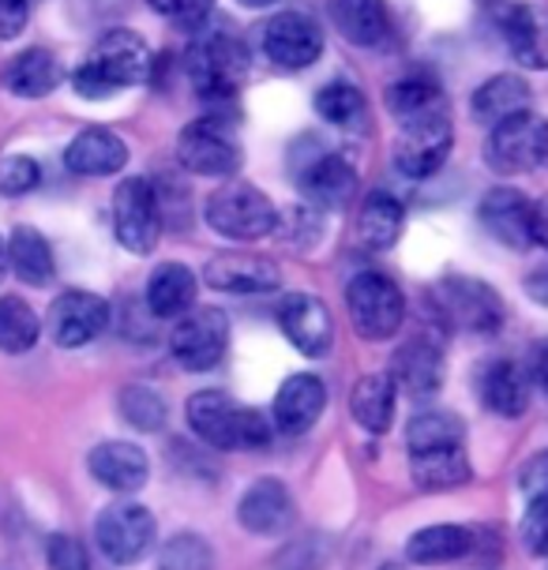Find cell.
Returning a JSON list of instances; mask_svg holds the SVG:
<instances>
[{"label": "cell", "instance_id": "6da1fadb", "mask_svg": "<svg viewBox=\"0 0 548 570\" xmlns=\"http://www.w3.org/2000/svg\"><path fill=\"white\" fill-rule=\"evenodd\" d=\"M188 428L203 443L218 451H260L271 440V428L263 413L248 410L222 391H196L188 399Z\"/></svg>", "mask_w": 548, "mask_h": 570}, {"label": "cell", "instance_id": "7a4b0ae2", "mask_svg": "<svg viewBox=\"0 0 548 570\" xmlns=\"http://www.w3.org/2000/svg\"><path fill=\"white\" fill-rule=\"evenodd\" d=\"M252 71V53L229 30H215V35L199 38L188 49V79L196 87L203 106H229L237 90L245 87Z\"/></svg>", "mask_w": 548, "mask_h": 570}, {"label": "cell", "instance_id": "3957f363", "mask_svg": "<svg viewBox=\"0 0 548 570\" xmlns=\"http://www.w3.org/2000/svg\"><path fill=\"white\" fill-rule=\"evenodd\" d=\"M203 218L218 237L229 240H263L278 229L274 203L256 185H245V180H229V185L211 191L207 203H203Z\"/></svg>", "mask_w": 548, "mask_h": 570}, {"label": "cell", "instance_id": "277c9868", "mask_svg": "<svg viewBox=\"0 0 548 570\" xmlns=\"http://www.w3.org/2000/svg\"><path fill=\"white\" fill-rule=\"evenodd\" d=\"M346 308L353 331L364 342H388L402 331L405 323V297L394 285V278L380 271H361L346 285Z\"/></svg>", "mask_w": 548, "mask_h": 570}, {"label": "cell", "instance_id": "5b68a950", "mask_svg": "<svg viewBox=\"0 0 548 570\" xmlns=\"http://www.w3.org/2000/svg\"><path fill=\"white\" fill-rule=\"evenodd\" d=\"M177 158L196 177H233L245 166V150H241L237 131L218 114H207L185 125L177 139Z\"/></svg>", "mask_w": 548, "mask_h": 570}, {"label": "cell", "instance_id": "8992f818", "mask_svg": "<svg viewBox=\"0 0 548 570\" xmlns=\"http://www.w3.org/2000/svg\"><path fill=\"white\" fill-rule=\"evenodd\" d=\"M155 514L144 503H136V499H117L95 522V541L101 556L117 567L139 563L150 552V544H155Z\"/></svg>", "mask_w": 548, "mask_h": 570}, {"label": "cell", "instance_id": "52a82bcc", "mask_svg": "<svg viewBox=\"0 0 548 570\" xmlns=\"http://www.w3.org/2000/svg\"><path fill=\"white\" fill-rule=\"evenodd\" d=\"M451 142H454V128H451L448 109H436V114H424L418 120H405L399 131V142H394V166L410 180L436 177L451 155Z\"/></svg>", "mask_w": 548, "mask_h": 570}, {"label": "cell", "instance_id": "ba28073f", "mask_svg": "<svg viewBox=\"0 0 548 570\" xmlns=\"http://www.w3.org/2000/svg\"><path fill=\"white\" fill-rule=\"evenodd\" d=\"M436 308L448 323H454L459 331L470 334H492L503 323V301L489 282L481 278H466V274H451L436 285L432 293Z\"/></svg>", "mask_w": 548, "mask_h": 570}, {"label": "cell", "instance_id": "9c48e42d", "mask_svg": "<svg viewBox=\"0 0 548 570\" xmlns=\"http://www.w3.org/2000/svg\"><path fill=\"white\" fill-rule=\"evenodd\" d=\"M84 65L95 71V76L106 83L109 95L125 87H139L150 79V68H155V57H150V46L144 35L128 27H114L98 38L95 53H90Z\"/></svg>", "mask_w": 548, "mask_h": 570}, {"label": "cell", "instance_id": "30bf717a", "mask_svg": "<svg viewBox=\"0 0 548 570\" xmlns=\"http://www.w3.org/2000/svg\"><path fill=\"white\" fill-rule=\"evenodd\" d=\"M114 233L131 256H150L162 237L158 196L147 177H125L114 191Z\"/></svg>", "mask_w": 548, "mask_h": 570}, {"label": "cell", "instance_id": "8fae6325", "mask_svg": "<svg viewBox=\"0 0 548 570\" xmlns=\"http://www.w3.org/2000/svg\"><path fill=\"white\" fill-rule=\"evenodd\" d=\"M263 53L286 71L312 68L323 57V27L309 12H278L263 27Z\"/></svg>", "mask_w": 548, "mask_h": 570}, {"label": "cell", "instance_id": "7c38bea8", "mask_svg": "<svg viewBox=\"0 0 548 570\" xmlns=\"http://www.w3.org/2000/svg\"><path fill=\"white\" fill-rule=\"evenodd\" d=\"M229 345V320L226 312L218 308H199L188 312L185 320L177 323L174 338H169V350H174L177 364L188 372H207L226 356Z\"/></svg>", "mask_w": 548, "mask_h": 570}, {"label": "cell", "instance_id": "4fadbf2b", "mask_svg": "<svg viewBox=\"0 0 548 570\" xmlns=\"http://www.w3.org/2000/svg\"><path fill=\"white\" fill-rule=\"evenodd\" d=\"M496 27H500L507 49L522 68L545 71L548 68V8L537 0H515V4L496 8Z\"/></svg>", "mask_w": 548, "mask_h": 570}, {"label": "cell", "instance_id": "5bb4252c", "mask_svg": "<svg viewBox=\"0 0 548 570\" xmlns=\"http://www.w3.org/2000/svg\"><path fill=\"white\" fill-rule=\"evenodd\" d=\"M109 323V301L87 289H68L49 304V338L60 350H79L95 342Z\"/></svg>", "mask_w": 548, "mask_h": 570}, {"label": "cell", "instance_id": "9a60e30c", "mask_svg": "<svg viewBox=\"0 0 548 570\" xmlns=\"http://www.w3.org/2000/svg\"><path fill=\"white\" fill-rule=\"evenodd\" d=\"M278 327L304 356H327L334 345L331 308L312 293H290L278 304Z\"/></svg>", "mask_w": 548, "mask_h": 570}, {"label": "cell", "instance_id": "2e32d148", "mask_svg": "<svg viewBox=\"0 0 548 570\" xmlns=\"http://www.w3.org/2000/svg\"><path fill=\"white\" fill-rule=\"evenodd\" d=\"M237 518H241V525H245L248 533L278 537V533H286V529L293 525L297 507H293V495H290L286 484L274 481V476H260V481H252L245 488V495H241Z\"/></svg>", "mask_w": 548, "mask_h": 570}, {"label": "cell", "instance_id": "e0dca14e", "mask_svg": "<svg viewBox=\"0 0 548 570\" xmlns=\"http://www.w3.org/2000/svg\"><path fill=\"white\" fill-rule=\"evenodd\" d=\"M537 128L541 120L534 114L511 117L503 125L489 128V139H485V161H489L492 173L500 177H519V173L537 166Z\"/></svg>", "mask_w": 548, "mask_h": 570}, {"label": "cell", "instance_id": "ac0fdd59", "mask_svg": "<svg viewBox=\"0 0 548 570\" xmlns=\"http://www.w3.org/2000/svg\"><path fill=\"white\" fill-rule=\"evenodd\" d=\"M203 278L218 293H271L282 285V267L252 252H222L203 267Z\"/></svg>", "mask_w": 548, "mask_h": 570}, {"label": "cell", "instance_id": "d6986e66", "mask_svg": "<svg viewBox=\"0 0 548 570\" xmlns=\"http://www.w3.org/2000/svg\"><path fill=\"white\" fill-rule=\"evenodd\" d=\"M90 465V476L109 488L117 495H136L139 488L147 484L150 476V458L144 446L128 443V440H109V443H98L95 451L87 458Z\"/></svg>", "mask_w": 548, "mask_h": 570}, {"label": "cell", "instance_id": "ffe728a7", "mask_svg": "<svg viewBox=\"0 0 548 570\" xmlns=\"http://www.w3.org/2000/svg\"><path fill=\"white\" fill-rule=\"evenodd\" d=\"M391 380L413 399H429L443 383V345L424 334L405 338L391 356Z\"/></svg>", "mask_w": 548, "mask_h": 570}, {"label": "cell", "instance_id": "44dd1931", "mask_svg": "<svg viewBox=\"0 0 548 570\" xmlns=\"http://www.w3.org/2000/svg\"><path fill=\"white\" fill-rule=\"evenodd\" d=\"M297 185L316 210H342L358 196V169L346 155H320L301 169Z\"/></svg>", "mask_w": 548, "mask_h": 570}, {"label": "cell", "instance_id": "7402d4cb", "mask_svg": "<svg viewBox=\"0 0 548 570\" xmlns=\"http://www.w3.org/2000/svg\"><path fill=\"white\" fill-rule=\"evenodd\" d=\"M481 226L515 252L534 244V203L515 188H492L481 199Z\"/></svg>", "mask_w": 548, "mask_h": 570}, {"label": "cell", "instance_id": "603a6c76", "mask_svg": "<svg viewBox=\"0 0 548 570\" xmlns=\"http://www.w3.org/2000/svg\"><path fill=\"white\" fill-rule=\"evenodd\" d=\"M323 405H327V386L320 375L297 372L274 394V424L282 435H304L323 416Z\"/></svg>", "mask_w": 548, "mask_h": 570}, {"label": "cell", "instance_id": "cb8c5ba5", "mask_svg": "<svg viewBox=\"0 0 548 570\" xmlns=\"http://www.w3.org/2000/svg\"><path fill=\"white\" fill-rule=\"evenodd\" d=\"M339 35L358 49H380L391 38L388 0H327Z\"/></svg>", "mask_w": 548, "mask_h": 570}, {"label": "cell", "instance_id": "d4e9b609", "mask_svg": "<svg viewBox=\"0 0 548 570\" xmlns=\"http://www.w3.org/2000/svg\"><path fill=\"white\" fill-rule=\"evenodd\" d=\"M65 166L79 177H114L128 166V147L114 128H84L68 142Z\"/></svg>", "mask_w": 548, "mask_h": 570}, {"label": "cell", "instance_id": "484cf974", "mask_svg": "<svg viewBox=\"0 0 548 570\" xmlns=\"http://www.w3.org/2000/svg\"><path fill=\"white\" fill-rule=\"evenodd\" d=\"M477 394H481V405L500 416H522L530 410V375L519 361L511 356H500L477 380Z\"/></svg>", "mask_w": 548, "mask_h": 570}, {"label": "cell", "instance_id": "4316f807", "mask_svg": "<svg viewBox=\"0 0 548 570\" xmlns=\"http://www.w3.org/2000/svg\"><path fill=\"white\" fill-rule=\"evenodd\" d=\"M477 552V529L470 525H454V522H440V525H424L405 541V559L418 567H440V563H454V559H466Z\"/></svg>", "mask_w": 548, "mask_h": 570}, {"label": "cell", "instance_id": "83f0119b", "mask_svg": "<svg viewBox=\"0 0 548 570\" xmlns=\"http://www.w3.org/2000/svg\"><path fill=\"white\" fill-rule=\"evenodd\" d=\"M530 98H534L530 83H526L522 76L503 71V76H492L489 83H481L473 90V101H470L473 120H481L485 128H496L511 117L530 114Z\"/></svg>", "mask_w": 548, "mask_h": 570}, {"label": "cell", "instance_id": "f1b7e54d", "mask_svg": "<svg viewBox=\"0 0 548 570\" xmlns=\"http://www.w3.org/2000/svg\"><path fill=\"white\" fill-rule=\"evenodd\" d=\"M65 83V65L53 49H23L4 65V87L16 98H46Z\"/></svg>", "mask_w": 548, "mask_h": 570}, {"label": "cell", "instance_id": "f546056e", "mask_svg": "<svg viewBox=\"0 0 548 570\" xmlns=\"http://www.w3.org/2000/svg\"><path fill=\"white\" fill-rule=\"evenodd\" d=\"M196 274L185 263H162L147 282V308L155 320H185L196 304Z\"/></svg>", "mask_w": 548, "mask_h": 570}, {"label": "cell", "instance_id": "4dcf8cb0", "mask_svg": "<svg viewBox=\"0 0 548 570\" xmlns=\"http://www.w3.org/2000/svg\"><path fill=\"white\" fill-rule=\"evenodd\" d=\"M394 399H399V386L391 375H361L350 394V413L369 435H383L394 421Z\"/></svg>", "mask_w": 548, "mask_h": 570}, {"label": "cell", "instance_id": "1f68e13d", "mask_svg": "<svg viewBox=\"0 0 548 570\" xmlns=\"http://www.w3.org/2000/svg\"><path fill=\"white\" fill-rule=\"evenodd\" d=\"M402 203L391 196V191H372L364 196L361 210H358V240L361 248L369 252H383L394 248V240L402 237Z\"/></svg>", "mask_w": 548, "mask_h": 570}, {"label": "cell", "instance_id": "d6a6232c", "mask_svg": "<svg viewBox=\"0 0 548 570\" xmlns=\"http://www.w3.org/2000/svg\"><path fill=\"white\" fill-rule=\"evenodd\" d=\"M8 267L23 285H49L57 274L53 248L35 226H19L8 237Z\"/></svg>", "mask_w": 548, "mask_h": 570}, {"label": "cell", "instance_id": "836d02e7", "mask_svg": "<svg viewBox=\"0 0 548 570\" xmlns=\"http://www.w3.org/2000/svg\"><path fill=\"white\" fill-rule=\"evenodd\" d=\"M413 481L424 492H448V488H462L470 481V462H466L462 446H448V451L410 454Z\"/></svg>", "mask_w": 548, "mask_h": 570}, {"label": "cell", "instance_id": "e575fe53", "mask_svg": "<svg viewBox=\"0 0 548 570\" xmlns=\"http://www.w3.org/2000/svg\"><path fill=\"white\" fill-rule=\"evenodd\" d=\"M383 98H388V109H391V117L399 120V125H405V120H418L424 114H436V109H448L440 83L424 76V71H418V76H405V79H399V83H391Z\"/></svg>", "mask_w": 548, "mask_h": 570}, {"label": "cell", "instance_id": "d590c367", "mask_svg": "<svg viewBox=\"0 0 548 570\" xmlns=\"http://www.w3.org/2000/svg\"><path fill=\"white\" fill-rule=\"evenodd\" d=\"M316 114L327 120L331 128L364 131V128H369V98H364L353 83H342V79H334V83L320 87Z\"/></svg>", "mask_w": 548, "mask_h": 570}, {"label": "cell", "instance_id": "8d00e7d4", "mask_svg": "<svg viewBox=\"0 0 548 570\" xmlns=\"http://www.w3.org/2000/svg\"><path fill=\"white\" fill-rule=\"evenodd\" d=\"M466 428L454 413L443 410H429L418 413L410 424H405V446L410 454H429V451H448V446H462Z\"/></svg>", "mask_w": 548, "mask_h": 570}, {"label": "cell", "instance_id": "74e56055", "mask_svg": "<svg viewBox=\"0 0 548 570\" xmlns=\"http://www.w3.org/2000/svg\"><path fill=\"white\" fill-rule=\"evenodd\" d=\"M38 334H42V320H38V312L23 297H16V293L0 297V350L12 356L30 353Z\"/></svg>", "mask_w": 548, "mask_h": 570}, {"label": "cell", "instance_id": "f35d334b", "mask_svg": "<svg viewBox=\"0 0 548 570\" xmlns=\"http://www.w3.org/2000/svg\"><path fill=\"white\" fill-rule=\"evenodd\" d=\"M158 570H215V552L199 533H177L162 544Z\"/></svg>", "mask_w": 548, "mask_h": 570}, {"label": "cell", "instance_id": "ab89813d", "mask_svg": "<svg viewBox=\"0 0 548 570\" xmlns=\"http://www.w3.org/2000/svg\"><path fill=\"white\" fill-rule=\"evenodd\" d=\"M120 416L139 428V432H158L162 424H166V402H162L158 391H150V386H125L120 391Z\"/></svg>", "mask_w": 548, "mask_h": 570}, {"label": "cell", "instance_id": "60d3db41", "mask_svg": "<svg viewBox=\"0 0 548 570\" xmlns=\"http://www.w3.org/2000/svg\"><path fill=\"white\" fill-rule=\"evenodd\" d=\"M38 180H42V169H38L35 158L12 155L0 161V196H8V199L27 196V191L38 188Z\"/></svg>", "mask_w": 548, "mask_h": 570}, {"label": "cell", "instance_id": "b9f144b4", "mask_svg": "<svg viewBox=\"0 0 548 570\" xmlns=\"http://www.w3.org/2000/svg\"><path fill=\"white\" fill-rule=\"evenodd\" d=\"M46 559H49V570H90L87 548L72 533H53V537H49Z\"/></svg>", "mask_w": 548, "mask_h": 570}, {"label": "cell", "instance_id": "7bdbcfd3", "mask_svg": "<svg viewBox=\"0 0 548 570\" xmlns=\"http://www.w3.org/2000/svg\"><path fill=\"white\" fill-rule=\"evenodd\" d=\"M522 544L530 556H548V495L530 499L522 514Z\"/></svg>", "mask_w": 548, "mask_h": 570}, {"label": "cell", "instance_id": "ee69618b", "mask_svg": "<svg viewBox=\"0 0 548 570\" xmlns=\"http://www.w3.org/2000/svg\"><path fill=\"white\" fill-rule=\"evenodd\" d=\"M293 563H301L297 570H320L323 567V556H320V541H312V537H301V541H293L286 552L278 556V563L274 570H293Z\"/></svg>", "mask_w": 548, "mask_h": 570}, {"label": "cell", "instance_id": "f6af8a7d", "mask_svg": "<svg viewBox=\"0 0 548 570\" xmlns=\"http://www.w3.org/2000/svg\"><path fill=\"white\" fill-rule=\"evenodd\" d=\"M30 23V0H0V42H12Z\"/></svg>", "mask_w": 548, "mask_h": 570}, {"label": "cell", "instance_id": "bcb514c9", "mask_svg": "<svg viewBox=\"0 0 548 570\" xmlns=\"http://www.w3.org/2000/svg\"><path fill=\"white\" fill-rule=\"evenodd\" d=\"M519 488L526 492V499H541V495H548V451L534 454L530 462L522 465Z\"/></svg>", "mask_w": 548, "mask_h": 570}, {"label": "cell", "instance_id": "7dc6e473", "mask_svg": "<svg viewBox=\"0 0 548 570\" xmlns=\"http://www.w3.org/2000/svg\"><path fill=\"white\" fill-rule=\"evenodd\" d=\"M215 4L218 0H174V4H169V16H174L180 27H199V23H207V16L215 12Z\"/></svg>", "mask_w": 548, "mask_h": 570}, {"label": "cell", "instance_id": "c3c4849f", "mask_svg": "<svg viewBox=\"0 0 548 570\" xmlns=\"http://www.w3.org/2000/svg\"><path fill=\"white\" fill-rule=\"evenodd\" d=\"M534 244H541L548 252V196L534 203Z\"/></svg>", "mask_w": 548, "mask_h": 570}, {"label": "cell", "instance_id": "681fc988", "mask_svg": "<svg viewBox=\"0 0 548 570\" xmlns=\"http://www.w3.org/2000/svg\"><path fill=\"white\" fill-rule=\"evenodd\" d=\"M534 375H537V383H541V391L548 394V338L537 345V353H534Z\"/></svg>", "mask_w": 548, "mask_h": 570}, {"label": "cell", "instance_id": "f907efd6", "mask_svg": "<svg viewBox=\"0 0 548 570\" xmlns=\"http://www.w3.org/2000/svg\"><path fill=\"white\" fill-rule=\"evenodd\" d=\"M537 166L548 169V120H541V128H537Z\"/></svg>", "mask_w": 548, "mask_h": 570}, {"label": "cell", "instance_id": "816d5d0a", "mask_svg": "<svg viewBox=\"0 0 548 570\" xmlns=\"http://www.w3.org/2000/svg\"><path fill=\"white\" fill-rule=\"evenodd\" d=\"M237 4H245V8H271V4H278V0H237Z\"/></svg>", "mask_w": 548, "mask_h": 570}, {"label": "cell", "instance_id": "f5cc1de1", "mask_svg": "<svg viewBox=\"0 0 548 570\" xmlns=\"http://www.w3.org/2000/svg\"><path fill=\"white\" fill-rule=\"evenodd\" d=\"M4 271H8V244L0 240V278H4Z\"/></svg>", "mask_w": 548, "mask_h": 570}, {"label": "cell", "instance_id": "db71d44e", "mask_svg": "<svg viewBox=\"0 0 548 570\" xmlns=\"http://www.w3.org/2000/svg\"><path fill=\"white\" fill-rule=\"evenodd\" d=\"M537 278H541V282H548V271H541V274H537ZM545 304H548V293H545V297H541Z\"/></svg>", "mask_w": 548, "mask_h": 570}, {"label": "cell", "instance_id": "11a10c76", "mask_svg": "<svg viewBox=\"0 0 548 570\" xmlns=\"http://www.w3.org/2000/svg\"><path fill=\"white\" fill-rule=\"evenodd\" d=\"M481 4H489V8H500V4H503V0H481Z\"/></svg>", "mask_w": 548, "mask_h": 570}]
</instances>
